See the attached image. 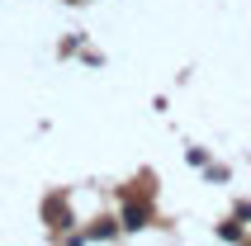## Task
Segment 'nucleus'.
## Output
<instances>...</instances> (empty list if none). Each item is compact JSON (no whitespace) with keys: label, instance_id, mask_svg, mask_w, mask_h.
Masks as SVG:
<instances>
[{"label":"nucleus","instance_id":"f257e3e1","mask_svg":"<svg viewBox=\"0 0 251 246\" xmlns=\"http://www.w3.org/2000/svg\"><path fill=\"white\" fill-rule=\"evenodd\" d=\"M124 227H147V204H128L124 208Z\"/></svg>","mask_w":251,"mask_h":246}]
</instances>
